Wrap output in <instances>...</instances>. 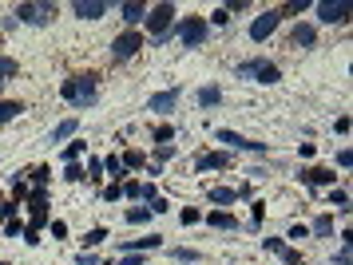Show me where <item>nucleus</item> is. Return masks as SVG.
<instances>
[{"mask_svg":"<svg viewBox=\"0 0 353 265\" xmlns=\"http://www.w3.org/2000/svg\"><path fill=\"white\" fill-rule=\"evenodd\" d=\"M60 95H64V103L68 107H92L99 99V83H96V76H72V79H64V87H60Z\"/></svg>","mask_w":353,"mask_h":265,"instance_id":"1","label":"nucleus"},{"mask_svg":"<svg viewBox=\"0 0 353 265\" xmlns=\"http://www.w3.org/2000/svg\"><path fill=\"white\" fill-rule=\"evenodd\" d=\"M175 4H151L147 8V32H151V44L155 47H163L167 40H171V32H175Z\"/></svg>","mask_w":353,"mask_h":265,"instance_id":"2","label":"nucleus"},{"mask_svg":"<svg viewBox=\"0 0 353 265\" xmlns=\"http://www.w3.org/2000/svg\"><path fill=\"white\" fill-rule=\"evenodd\" d=\"M171 36H179V44H183V47H203V44H207V36H210L207 16H183Z\"/></svg>","mask_w":353,"mask_h":265,"instance_id":"3","label":"nucleus"},{"mask_svg":"<svg viewBox=\"0 0 353 265\" xmlns=\"http://www.w3.org/2000/svg\"><path fill=\"white\" fill-rule=\"evenodd\" d=\"M239 79L278 83V79H282V72H278V63H270V60H246V63H239Z\"/></svg>","mask_w":353,"mask_h":265,"instance_id":"4","label":"nucleus"},{"mask_svg":"<svg viewBox=\"0 0 353 265\" xmlns=\"http://www.w3.org/2000/svg\"><path fill=\"white\" fill-rule=\"evenodd\" d=\"M278 24H282V12H278V8H266L262 16H254V24H250V40H254V44H266L274 32H278Z\"/></svg>","mask_w":353,"mask_h":265,"instance_id":"5","label":"nucleus"},{"mask_svg":"<svg viewBox=\"0 0 353 265\" xmlns=\"http://www.w3.org/2000/svg\"><path fill=\"white\" fill-rule=\"evenodd\" d=\"M17 20L24 24H52L56 20V4H17Z\"/></svg>","mask_w":353,"mask_h":265,"instance_id":"6","label":"nucleus"},{"mask_svg":"<svg viewBox=\"0 0 353 265\" xmlns=\"http://www.w3.org/2000/svg\"><path fill=\"white\" fill-rule=\"evenodd\" d=\"M219 142H226L230 151H250V155H270V147L266 142H254V139H242L239 131H219Z\"/></svg>","mask_w":353,"mask_h":265,"instance_id":"7","label":"nucleus"},{"mask_svg":"<svg viewBox=\"0 0 353 265\" xmlns=\"http://www.w3.org/2000/svg\"><path fill=\"white\" fill-rule=\"evenodd\" d=\"M139 47H143V32L128 28L123 36H115V44H112V56H115V60H131V56H135Z\"/></svg>","mask_w":353,"mask_h":265,"instance_id":"8","label":"nucleus"},{"mask_svg":"<svg viewBox=\"0 0 353 265\" xmlns=\"http://www.w3.org/2000/svg\"><path fill=\"white\" fill-rule=\"evenodd\" d=\"M350 4L345 0H325V4H318V20L321 24H350Z\"/></svg>","mask_w":353,"mask_h":265,"instance_id":"9","label":"nucleus"},{"mask_svg":"<svg viewBox=\"0 0 353 265\" xmlns=\"http://www.w3.org/2000/svg\"><path fill=\"white\" fill-rule=\"evenodd\" d=\"M223 167H230V155H226V151H210V155H199V158H194V171H199V174L223 171Z\"/></svg>","mask_w":353,"mask_h":265,"instance_id":"10","label":"nucleus"},{"mask_svg":"<svg viewBox=\"0 0 353 265\" xmlns=\"http://www.w3.org/2000/svg\"><path fill=\"white\" fill-rule=\"evenodd\" d=\"M298 178H302L305 187H330V190H334V178H337V174L330 171V167H310V171H302Z\"/></svg>","mask_w":353,"mask_h":265,"instance_id":"11","label":"nucleus"},{"mask_svg":"<svg viewBox=\"0 0 353 265\" xmlns=\"http://www.w3.org/2000/svg\"><path fill=\"white\" fill-rule=\"evenodd\" d=\"M72 12L80 16V20H99V16H108V4L103 0H76Z\"/></svg>","mask_w":353,"mask_h":265,"instance_id":"12","label":"nucleus"},{"mask_svg":"<svg viewBox=\"0 0 353 265\" xmlns=\"http://www.w3.org/2000/svg\"><path fill=\"white\" fill-rule=\"evenodd\" d=\"M290 44H294V47H314V44H318V28H314V24H294Z\"/></svg>","mask_w":353,"mask_h":265,"instance_id":"13","label":"nucleus"},{"mask_svg":"<svg viewBox=\"0 0 353 265\" xmlns=\"http://www.w3.org/2000/svg\"><path fill=\"white\" fill-rule=\"evenodd\" d=\"M175 103H179V87H175V92L151 95V99H147V111H155V115H167V111L175 107Z\"/></svg>","mask_w":353,"mask_h":265,"instance_id":"14","label":"nucleus"},{"mask_svg":"<svg viewBox=\"0 0 353 265\" xmlns=\"http://www.w3.org/2000/svg\"><path fill=\"white\" fill-rule=\"evenodd\" d=\"M119 16L128 20L131 28H135V24H143V20H147V4H139V0H128V4H119Z\"/></svg>","mask_w":353,"mask_h":265,"instance_id":"15","label":"nucleus"},{"mask_svg":"<svg viewBox=\"0 0 353 265\" xmlns=\"http://www.w3.org/2000/svg\"><path fill=\"white\" fill-rule=\"evenodd\" d=\"M76 135H80V119H64V123L52 127L48 142H64V139H76Z\"/></svg>","mask_w":353,"mask_h":265,"instance_id":"16","label":"nucleus"},{"mask_svg":"<svg viewBox=\"0 0 353 265\" xmlns=\"http://www.w3.org/2000/svg\"><path fill=\"white\" fill-rule=\"evenodd\" d=\"M163 246V237L159 234H151V237H135V242H123L119 250L123 253H143V250H159Z\"/></svg>","mask_w":353,"mask_h":265,"instance_id":"17","label":"nucleus"},{"mask_svg":"<svg viewBox=\"0 0 353 265\" xmlns=\"http://www.w3.org/2000/svg\"><path fill=\"white\" fill-rule=\"evenodd\" d=\"M207 202L210 206H234V202H239V194H234L230 187H210L207 190Z\"/></svg>","mask_w":353,"mask_h":265,"instance_id":"18","label":"nucleus"},{"mask_svg":"<svg viewBox=\"0 0 353 265\" xmlns=\"http://www.w3.org/2000/svg\"><path fill=\"white\" fill-rule=\"evenodd\" d=\"M20 111H24V103H20V99H0V127L12 123Z\"/></svg>","mask_w":353,"mask_h":265,"instance_id":"19","label":"nucleus"},{"mask_svg":"<svg viewBox=\"0 0 353 265\" xmlns=\"http://www.w3.org/2000/svg\"><path fill=\"white\" fill-rule=\"evenodd\" d=\"M207 226H214V230H234L239 222H234V214H226V210H214V214H207Z\"/></svg>","mask_w":353,"mask_h":265,"instance_id":"20","label":"nucleus"},{"mask_svg":"<svg viewBox=\"0 0 353 265\" xmlns=\"http://www.w3.org/2000/svg\"><path fill=\"white\" fill-rule=\"evenodd\" d=\"M17 72H20V63L12 60V56H0V87H4L8 79L17 76Z\"/></svg>","mask_w":353,"mask_h":265,"instance_id":"21","label":"nucleus"},{"mask_svg":"<svg viewBox=\"0 0 353 265\" xmlns=\"http://www.w3.org/2000/svg\"><path fill=\"white\" fill-rule=\"evenodd\" d=\"M310 234L330 237V234H334V218H330V214H321V218H314V226H310Z\"/></svg>","mask_w":353,"mask_h":265,"instance_id":"22","label":"nucleus"},{"mask_svg":"<svg viewBox=\"0 0 353 265\" xmlns=\"http://www.w3.org/2000/svg\"><path fill=\"white\" fill-rule=\"evenodd\" d=\"M219 99H223L219 87H203V92H199V107H219Z\"/></svg>","mask_w":353,"mask_h":265,"instance_id":"23","label":"nucleus"},{"mask_svg":"<svg viewBox=\"0 0 353 265\" xmlns=\"http://www.w3.org/2000/svg\"><path fill=\"white\" fill-rule=\"evenodd\" d=\"M103 174H112L115 182H119V178H123V162H119L115 155H108V158H103Z\"/></svg>","mask_w":353,"mask_h":265,"instance_id":"24","label":"nucleus"},{"mask_svg":"<svg viewBox=\"0 0 353 265\" xmlns=\"http://www.w3.org/2000/svg\"><path fill=\"white\" fill-rule=\"evenodd\" d=\"M175 155H179L175 142H159V147H155V162H159V167L167 162V158H175Z\"/></svg>","mask_w":353,"mask_h":265,"instance_id":"25","label":"nucleus"},{"mask_svg":"<svg viewBox=\"0 0 353 265\" xmlns=\"http://www.w3.org/2000/svg\"><path fill=\"white\" fill-rule=\"evenodd\" d=\"M64 178H68V182H83V178H88V171H83L80 162H68V167H64Z\"/></svg>","mask_w":353,"mask_h":265,"instance_id":"26","label":"nucleus"},{"mask_svg":"<svg viewBox=\"0 0 353 265\" xmlns=\"http://www.w3.org/2000/svg\"><path fill=\"white\" fill-rule=\"evenodd\" d=\"M128 222L131 226H143V222H151V210L147 206H135V210H128Z\"/></svg>","mask_w":353,"mask_h":265,"instance_id":"27","label":"nucleus"},{"mask_svg":"<svg viewBox=\"0 0 353 265\" xmlns=\"http://www.w3.org/2000/svg\"><path fill=\"white\" fill-rule=\"evenodd\" d=\"M119 162H123L128 171H139V167H143V151H128V155L119 158Z\"/></svg>","mask_w":353,"mask_h":265,"instance_id":"28","label":"nucleus"},{"mask_svg":"<svg viewBox=\"0 0 353 265\" xmlns=\"http://www.w3.org/2000/svg\"><path fill=\"white\" fill-rule=\"evenodd\" d=\"M99 242H108V230H103V226H96V230L83 234V246H99Z\"/></svg>","mask_w":353,"mask_h":265,"instance_id":"29","label":"nucleus"},{"mask_svg":"<svg viewBox=\"0 0 353 265\" xmlns=\"http://www.w3.org/2000/svg\"><path fill=\"white\" fill-rule=\"evenodd\" d=\"M330 202H334L337 210H350V190H330Z\"/></svg>","mask_w":353,"mask_h":265,"instance_id":"30","label":"nucleus"},{"mask_svg":"<svg viewBox=\"0 0 353 265\" xmlns=\"http://www.w3.org/2000/svg\"><path fill=\"white\" fill-rule=\"evenodd\" d=\"M48 167H32V171H28V178H32V182H36V187H48Z\"/></svg>","mask_w":353,"mask_h":265,"instance_id":"31","label":"nucleus"},{"mask_svg":"<svg viewBox=\"0 0 353 265\" xmlns=\"http://www.w3.org/2000/svg\"><path fill=\"white\" fill-rule=\"evenodd\" d=\"M262 250L266 253H282L286 250V242H282V237H262Z\"/></svg>","mask_w":353,"mask_h":265,"instance_id":"32","label":"nucleus"},{"mask_svg":"<svg viewBox=\"0 0 353 265\" xmlns=\"http://www.w3.org/2000/svg\"><path fill=\"white\" fill-rule=\"evenodd\" d=\"M337 167H341V171H350V167H353V151H350V147H341V151H337Z\"/></svg>","mask_w":353,"mask_h":265,"instance_id":"33","label":"nucleus"},{"mask_svg":"<svg viewBox=\"0 0 353 265\" xmlns=\"http://www.w3.org/2000/svg\"><path fill=\"white\" fill-rule=\"evenodd\" d=\"M80 155H83V142L76 139V142H72V147H68V151H64V162H76V158H80Z\"/></svg>","mask_w":353,"mask_h":265,"instance_id":"34","label":"nucleus"},{"mask_svg":"<svg viewBox=\"0 0 353 265\" xmlns=\"http://www.w3.org/2000/svg\"><path fill=\"white\" fill-rule=\"evenodd\" d=\"M305 8H310V0H294V4H282L278 12L286 16V12H305Z\"/></svg>","mask_w":353,"mask_h":265,"instance_id":"35","label":"nucleus"},{"mask_svg":"<svg viewBox=\"0 0 353 265\" xmlns=\"http://www.w3.org/2000/svg\"><path fill=\"white\" fill-rule=\"evenodd\" d=\"M175 139V127H155V142H171Z\"/></svg>","mask_w":353,"mask_h":265,"instance_id":"36","label":"nucleus"},{"mask_svg":"<svg viewBox=\"0 0 353 265\" xmlns=\"http://www.w3.org/2000/svg\"><path fill=\"white\" fill-rule=\"evenodd\" d=\"M210 24H219V28L230 24V12H226V8H214V12H210Z\"/></svg>","mask_w":353,"mask_h":265,"instance_id":"37","label":"nucleus"},{"mask_svg":"<svg viewBox=\"0 0 353 265\" xmlns=\"http://www.w3.org/2000/svg\"><path fill=\"white\" fill-rule=\"evenodd\" d=\"M83 171H88V178H99V174H103V158H92Z\"/></svg>","mask_w":353,"mask_h":265,"instance_id":"38","label":"nucleus"},{"mask_svg":"<svg viewBox=\"0 0 353 265\" xmlns=\"http://www.w3.org/2000/svg\"><path fill=\"white\" fill-rule=\"evenodd\" d=\"M4 234H8V237H20V234H24V226H20V218H8V226H4Z\"/></svg>","mask_w":353,"mask_h":265,"instance_id":"39","label":"nucleus"},{"mask_svg":"<svg viewBox=\"0 0 353 265\" xmlns=\"http://www.w3.org/2000/svg\"><path fill=\"white\" fill-rule=\"evenodd\" d=\"M223 8H226V12H230V16H234V12H246V8H250V4H246V0H226Z\"/></svg>","mask_w":353,"mask_h":265,"instance_id":"40","label":"nucleus"},{"mask_svg":"<svg viewBox=\"0 0 353 265\" xmlns=\"http://www.w3.org/2000/svg\"><path fill=\"white\" fill-rule=\"evenodd\" d=\"M171 257H175V262H199V250H175Z\"/></svg>","mask_w":353,"mask_h":265,"instance_id":"41","label":"nucleus"},{"mask_svg":"<svg viewBox=\"0 0 353 265\" xmlns=\"http://www.w3.org/2000/svg\"><path fill=\"white\" fill-rule=\"evenodd\" d=\"M282 262H286V265H302V253L286 246V250H282Z\"/></svg>","mask_w":353,"mask_h":265,"instance_id":"42","label":"nucleus"},{"mask_svg":"<svg viewBox=\"0 0 353 265\" xmlns=\"http://www.w3.org/2000/svg\"><path fill=\"white\" fill-rule=\"evenodd\" d=\"M139 198H147V202H155V198H159V194H155V182H143V187H139Z\"/></svg>","mask_w":353,"mask_h":265,"instance_id":"43","label":"nucleus"},{"mask_svg":"<svg viewBox=\"0 0 353 265\" xmlns=\"http://www.w3.org/2000/svg\"><path fill=\"white\" fill-rule=\"evenodd\" d=\"M103 198H108V202H119V198H123V190H119V182H112V187L103 190Z\"/></svg>","mask_w":353,"mask_h":265,"instance_id":"44","label":"nucleus"},{"mask_svg":"<svg viewBox=\"0 0 353 265\" xmlns=\"http://www.w3.org/2000/svg\"><path fill=\"white\" fill-rule=\"evenodd\" d=\"M139 187H143V182H123L119 190H123V198H139Z\"/></svg>","mask_w":353,"mask_h":265,"instance_id":"45","label":"nucleus"},{"mask_svg":"<svg viewBox=\"0 0 353 265\" xmlns=\"http://www.w3.org/2000/svg\"><path fill=\"white\" fill-rule=\"evenodd\" d=\"M290 237H294V242H302V237H310V226H290Z\"/></svg>","mask_w":353,"mask_h":265,"instance_id":"46","label":"nucleus"},{"mask_svg":"<svg viewBox=\"0 0 353 265\" xmlns=\"http://www.w3.org/2000/svg\"><path fill=\"white\" fill-rule=\"evenodd\" d=\"M203 218V214H199V210H194V206H187V210H183V222H187V226H194V222Z\"/></svg>","mask_w":353,"mask_h":265,"instance_id":"47","label":"nucleus"},{"mask_svg":"<svg viewBox=\"0 0 353 265\" xmlns=\"http://www.w3.org/2000/svg\"><path fill=\"white\" fill-rule=\"evenodd\" d=\"M12 190H17V198H24V194H28V182H24V178H12Z\"/></svg>","mask_w":353,"mask_h":265,"instance_id":"48","label":"nucleus"},{"mask_svg":"<svg viewBox=\"0 0 353 265\" xmlns=\"http://www.w3.org/2000/svg\"><path fill=\"white\" fill-rule=\"evenodd\" d=\"M334 265H350V246H341V250H337Z\"/></svg>","mask_w":353,"mask_h":265,"instance_id":"49","label":"nucleus"},{"mask_svg":"<svg viewBox=\"0 0 353 265\" xmlns=\"http://www.w3.org/2000/svg\"><path fill=\"white\" fill-rule=\"evenodd\" d=\"M96 262H99V257H96V253H88V250H83L80 257H76V265H96Z\"/></svg>","mask_w":353,"mask_h":265,"instance_id":"50","label":"nucleus"},{"mask_svg":"<svg viewBox=\"0 0 353 265\" xmlns=\"http://www.w3.org/2000/svg\"><path fill=\"white\" fill-rule=\"evenodd\" d=\"M52 237H68V226H64V222H52Z\"/></svg>","mask_w":353,"mask_h":265,"instance_id":"51","label":"nucleus"},{"mask_svg":"<svg viewBox=\"0 0 353 265\" xmlns=\"http://www.w3.org/2000/svg\"><path fill=\"white\" fill-rule=\"evenodd\" d=\"M24 242H28V246H36V242H40V230H32V226H28V230H24Z\"/></svg>","mask_w":353,"mask_h":265,"instance_id":"52","label":"nucleus"},{"mask_svg":"<svg viewBox=\"0 0 353 265\" xmlns=\"http://www.w3.org/2000/svg\"><path fill=\"white\" fill-rule=\"evenodd\" d=\"M119 265H147V262H143V257H139V253H128V257H123V262H119Z\"/></svg>","mask_w":353,"mask_h":265,"instance_id":"53","label":"nucleus"},{"mask_svg":"<svg viewBox=\"0 0 353 265\" xmlns=\"http://www.w3.org/2000/svg\"><path fill=\"white\" fill-rule=\"evenodd\" d=\"M0 265H8V262H0Z\"/></svg>","mask_w":353,"mask_h":265,"instance_id":"54","label":"nucleus"}]
</instances>
